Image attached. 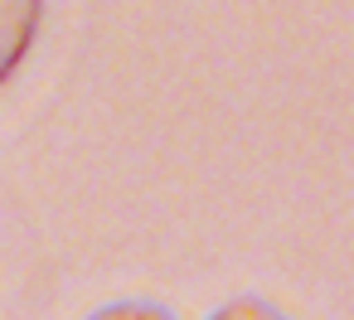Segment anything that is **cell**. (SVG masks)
<instances>
[{"label":"cell","mask_w":354,"mask_h":320,"mask_svg":"<svg viewBox=\"0 0 354 320\" xmlns=\"http://www.w3.org/2000/svg\"><path fill=\"white\" fill-rule=\"evenodd\" d=\"M39 15H44V0H0V83L25 64L39 35Z\"/></svg>","instance_id":"6da1fadb"},{"label":"cell","mask_w":354,"mask_h":320,"mask_svg":"<svg viewBox=\"0 0 354 320\" xmlns=\"http://www.w3.org/2000/svg\"><path fill=\"white\" fill-rule=\"evenodd\" d=\"M209 320H286L277 305H267V301H257V296H233V301H223L218 310H209Z\"/></svg>","instance_id":"7a4b0ae2"},{"label":"cell","mask_w":354,"mask_h":320,"mask_svg":"<svg viewBox=\"0 0 354 320\" xmlns=\"http://www.w3.org/2000/svg\"><path fill=\"white\" fill-rule=\"evenodd\" d=\"M88 320H175V315L156 301H112V305L93 310Z\"/></svg>","instance_id":"3957f363"}]
</instances>
